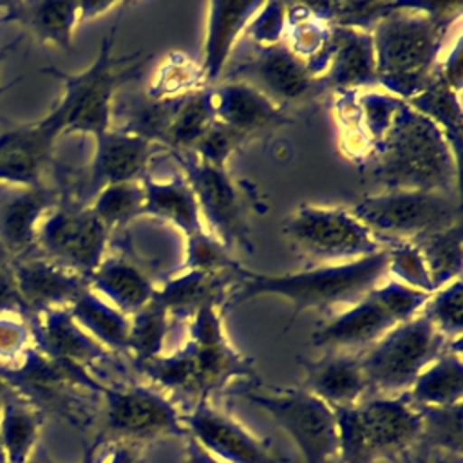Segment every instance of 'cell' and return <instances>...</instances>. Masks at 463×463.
<instances>
[{
	"label": "cell",
	"mask_w": 463,
	"mask_h": 463,
	"mask_svg": "<svg viewBox=\"0 0 463 463\" xmlns=\"http://www.w3.org/2000/svg\"><path fill=\"white\" fill-rule=\"evenodd\" d=\"M436 78H439L445 85H449L458 94L461 92V42L456 38L454 47L449 51V54L439 60L436 67Z\"/></svg>",
	"instance_id": "c3c4849f"
},
{
	"label": "cell",
	"mask_w": 463,
	"mask_h": 463,
	"mask_svg": "<svg viewBox=\"0 0 463 463\" xmlns=\"http://www.w3.org/2000/svg\"><path fill=\"white\" fill-rule=\"evenodd\" d=\"M186 271H201V273H239L241 268L232 260L230 250L217 241L210 232H197L186 237Z\"/></svg>",
	"instance_id": "60d3db41"
},
{
	"label": "cell",
	"mask_w": 463,
	"mask_h": 463,
	"mask_svg": "<svg viewBox=\"0 0 463 463\" xmlns=\"http://www.w3.org/2000/svg\"><path fill=\"white\" fill-rule=\"evenodd\" d=\"M94 447H96V439L92 443H89L83 450V458L80 463H92V454H94Z\"/></svg>",
	"instance_id": "11a10c76"
},
{
	"label": "cell",
	"mask_w": 463,
	"mask_h": 463,
	"mask_svg": "<svg viewBox=\"0 0 463 463\" xmlns=\"http://www.w3.org/2000/svg\"><path fill=\"white\" fill-rule=\"evenodd\" d=\"M92 463H145L141 443L123 439H96Z\"/></svg>",
	"instance_id": "bcb514c9"
},
{
	"label": "cell",
	"mask_w": 463,
	"mask_h": 463,
	"mask_svg": "<svg viewBox=\"0 0 463 463\" xmlns=\"http://www.w3.org/2000/svg\"><path fill=\"white\" fill-rule=\"evenodd\" d=\"M201 87H206L201 67L184 54H170L159 67L148 94L154 98H181Z\"/></svg>",
	"instance_id": "ab89813d"
},
{
	"label": "cell",
	"mask_w": 463,
	"mask_h": 463,
	"mask_svg": "<svg viewBox=\"0 0 463 463\" xmlns=\"http://www.w3.org/2000/svg\"><path fill=\"white\" fill-rule=\"evenodd\" d=\"M11 271L29 320L51 309H67L89 288L87 279L56 266L36 251L13 259Z\"/></svg>",
	"instance_id": "e0dca14e"
},
{
	"label": "cell",
	"mask_w": 463,
	"mask_h": 463,
	"mask_svg": "<svg viewBox=\"0 0 463 463\" xmlns=\"http://www.w3.org/2000/svg\"><path fill=\"white\" fill-rule=\"evenodd\" d=\"M244 139L235 134L232 128L222 125L221 121L213 119L210 127L203 132V136L197 139L194 148L190 150L199 161L224 168L228 157L235 152V148L242 143Z\"/></svg>",
	"instance_id": "ee69618b"
},
{
	"label": "cell",
	"mask_w": 463,
	"mask_h": 463,
	"mask_svg": "<svg viewBox=\"0 0 463 463\" xmlns=\"http://www.w3.org/2000/svg\"><path fill=\"white\" fill-rule=\"evenodd\" d=\"M461 4H398L369 31L378 87L407 101L436 76L449 29Z\"/></svg>",
	"instance_id": "6da1fadb"
},
{
	"label": "cell",
	"mask_w": 463,
	"mask_h": 463,
	"mask_svg": "<svg viewBox=\"0 0 463 463\" xmlns=\"http://www.w3.org/2000/svg\"><path fill=\"white\" fill-rule=\"evenodd\" d=\"M452 344L456 342H449L420 311L365 349L360 365L369 389H376L380 396H398L405 394L418 374Z\"/></svg>",
	"instance_id": "ba28073f"
},
{
	"label": "cell",
	"mask_w": 463,
	"mask_h": 463,
	"mask_svg": "<svg viewBox=\"0 0 463 463\" xmlns=\"http://www.w3.org/2000/svg\"><path fill=\"white\" fill-rule=\"evenodd\" d=\"M262 2H210L201 72L206 87H215L228 69L233 45Z\"/></svg>",
	"instance_id": "d4e9b609"
},
{
	"label": "cell",
	"mask_w": 463,
	"mask_h": 463,
	"mask_svg": "<svg viewBox=\"0 0 463 463\" xmlns=\"http://www.w3.org/2000/svg\"><path fill=\"white\" fill-rule=\"evenodd\" d=\"M87 284L127 317L148 304L156 293L148 277L125 259H103Z\"/></svg>",
	"instance_id": "4316f807"
},
{
	"label": "cell",
	"mask_w": 463,
	"mask_h": 463,
	"mask_svg": "<svg viewBox=\"0 0 463 463\" xmlns=\"http://www.w3.org/2000/svg\"><path fill=\"white\" fill-rule=\"evenodd\" d=\"M7 383L0 378V405H2V400H4V396H5V392H7Z\"/></svg>",
	"instance_id": "9f6ffc18"
},
{
	"label": "cell",
	"mask_w": 463,
	"mask_h": 463,
	"mask_svg": "<svg viewBox=\"0 0 463 463\" xmlns=\"http://www.w3.org/2000/svg\"><path fill=\"white\" fill-rule=\"evenodd\" d=\"M94 139L96 148L85 184L87 197H94L109 184L141 183L146 177L156 143L118 128H109Z\"/></svg>",
	"instance_id": "d6986e66"
},
{
	"label": "cell",
	"mask_w": 463,
	"mask_h": 463,
	"mask_svg": "<svg viewBox=\"0 0 463 463\" xmlns=\"http://www.w3.org/2000/svg\"><path fill=\"white\" fill-rule=\"evenodd\" d=\"M349 212L382 246L418 242L461 222L458 192H378L360 199Z\"/></svg>",
	"instance_id": "52a82bcc"
},
{
	"label": "cell",
	"mask_w": 463,
	"mask_h": 463,
	"mask_svg": "<svg viewBox=\"0 0 463 463\" xmlns=\"http://www.w3.org/2000/svg\"><path fill=\"white\" fill-rule=\"evenodd\" d=\"M183 423L186 434L222 463H289L275 452L269 439L215 407L210 398L197 400Z\"/></svg>",
	"instance_id": "2e32d148"
},
{
	"label": "cell",
	"mask_w": 463,
	"mask_h": 463,
	"mask_svg": "<svg viewBox=\"0 0 463 463\" xmlns=\"http://www.w3.org/2000/svg\"><path fill=\"white\" fill-rule=\"evenodd\" d=\"M2 18L18 24L42 43L67 51L80 24V2H5Z\"/></svg>",
	"instance_id": "484cf974"
},
{
	"label": "cell",
	"mask_w": 463,
	"mask_h": 463,
	"mask_svg": "<svg viewBox=\"0 0 463 463\" xmlns=\"http://www.w3.org/2000/svg\"><path fill=\"white\" fill-rule=\"evenodd\" d=\"M109 233L90 206L58 203L38 226L36 253L89 279L103 260Z\"/></svg>",
	"instance_id": "7c38bea8"
},
{
	"label": "cell",
	"mask_w": 463,
	"mask_h": 463,
	"mask_svg": "<svg viewBox=\"0 0 463 463\" xmlns=\"http://www.w3.org/2000/svg\"><path fill=\"white\" fill-rule=\"evenodd\" d=\"M60 136L40 119L0 132V184L36 186Z\"/></svg>",
	"instance_id": "ffe728a7"
},
{
	"label": "cell",
	"mask_w": 463,
	"mask_h": 463,
	"mask_svg": "<svg viewBox=\"0 0 463 463\" xmlns=\"http://www.w3.org/2000/svg\"><path fill=\"white\" fill-rule=\"evenodd\" d=\"M405 394L414 407H450L461 403L463 365L459 347L447 349L429 364Z\"/></svg>",
	"instance_id": "f546056e"
},
{
	"label": "cell",
	"mask_w": 463,
	"mask_h": 463,
	"mask_svg": "<svg viewBox=\"0 0 463 463\" xmlns=\"http://www.w3.org/2000/svg\"><path fill=\"white\" fill-rule=\"evenodd\" d=\"M383 463H461V458L423 450V454H420V456L402 454V456H398L394 459H389V461H383Z\"/></svg>",
	"instance_id": "681fc988"
},
{
	"label": "cell",
	"mask_w": 463,
	"mask_h": 463,
	"mask_svg": "<svg viewBox=\"0 0 463 463\" xmlns=\"http://www.w3.org/2000/svg\"><path fill=\"white\" fill-rule=\"evenodd\" d=\"M11 260H13V255L7 251V248L0 242V268H5V266H9L11 264Z\"/></svg>",
	"instance_id": "db71d44e"
},
{
	"label": "cell",
	"mask_w": 463,
	"mask_h": 463,
	"mask_svg": "<svg viewBox=\"0 0 463 463\" xmlns=\"http://www.w3.org/2000/svg\"><path fill=\"white\" fill-rule=\"evenodd\" d=\"M0 315H20L27 318V311L18 293L11 264L0 268Z\"/></svg>",
	"instance_id": "7dc6e473"
},
{
	"label": "cell",
	"mask_w": 463,
	"mask_h": 463,
	"mask_svg": "<svg viewBox=\"0 0 463 463\" xmlns=\"http://www.w3.org/2000/svg\"><path fill=\"white\" fill-rule=\"evenodd\" d=\"M72 320L99 345L112 351H125L130 318L87 288L69 307Z\"/></svg>",
	"instance_id": "1f68e13d"
},
{
	"label": "cell",
	"mask_w": 463,
	"mask_h": 463,
	"mask_svg": "<svg viewBox=\"0 0 463 463\" xmlns=\"http://www.w3.org/2000/svg\"><path fill=\"white\" fill-rule=\"evenodd\" d=\"M186 445H184V456H183V463H222L217 458H213L210 452H206L195 439H192L190 436L184 438Z\"/></svg>",
	"instance_id": "f907efd6"
},
{
	"label": "cell",
	"mask_w": 463,
	"mask_h": 463,
	"mask_svg": "<svg viewBox=\"0 0 463 463\" xmlns=\"http://www.w3.org/2000/svg\"><path fill=\"white\" fill-rule=\"evenodd\" d=\"M145 192L141 183H118L101 188L94 197L90 210L110 232L112 228L123 226L137 215H143Z\"/></svg>",
	"instance_id": "74e56055"
},
{
	"label": "cell",
	"mask_w": 463,
	"mask_h": 463,
	"mask_svg": "<svg viewBox=\"0 0 463 463\" xmlns=\"http://www.w3.org/2000/svg\"><path fill=\"white\" fill-rule=\"evenodd\" d=\"M387 273L396 277V282L432 295L434 288L425 266V260L412 242H396L387 246Z\"/></svg>",
	"instance_id": "b9f144b4"
},
{
	"label": "cell",
	"mask_w": 463,
	"mask_h": 463,
	"mask_svg": "<svg viewBox=\"0 0 463 463\" xmlns=\"http://www.w3.org/2000/svg\"><path fill=\"white\" fill-rule=\"evenodd\" d=\"M127 349L134 353L136 364L161 356L168 333V313L159 304L150 300L139 311L128 317Z\"/></svg>",
	"instance_id": "8d00e7d4"
},
{
	"label": "cell",
	"mask_w": 463,
	"mask_h": 463,
	"mask_svg": "<svg viewBox=\"0 0 463 463\" xmlns=\"http://www.w3.org/2000/svg\"><path fill=\"white\" fill-rule=\"evenodd\" d=\"M226 71L228 74L222 76L226 81H241L253 87L284 112L302 105L324 89L320 80L309 72L306 63L284 42L259 47L248 60Z\"/></svg>",
	"instance_id": "5bb4252c"
},
{
	"label": "cell",
	"mask_w": 463,
	"mask_h": 463,
	"mask_svg": "<svg viewBox=\"0 0 463 463\" xmlns=\"http://www.w3.org/2000/svg\"><path fill=\"white\" fill-rule=\"evenodd\" d=\"M416 112L432 121L449 141L456 157L461 148V103L459 94L445 85L439 78L434 80L416 96L405 101Z\"/></svg>",
	"instance_id": "d6a6232c"
},
{
	"label": "cell",
	"mask_w": 463,
	"mask_h": 463,
	"mask_svg": "<svg viewBox=\"0 0 463 463\" xmlns=\"http://www.w3.org/2000/svg\"><path fill=\"white\" fill-rule=\"evenodd\" d=\"M304 387L331 409L351 407L364 400L369 389L360 365V354L327 351L320 360H302Z\"/></svg>",
	"instance_id": "7402d4cb"
},
{
	"label": "cell",
	"mask_w": 463,
	"mask_h": 463,
	"mask_svg": "<svg viewBox=\"0 0 463 463\" xmlns=\"http://www.w3.org/2000/svg\"><path fill=\"white\" fill-rule=\"evenodd\" d=\"M282 232L298 253L322 262H353L385 248L344 208L300 206L288 215Z\"/></svg>",
	"instance_id": "30bf717a"
},
{
	"label": "cell",
	"mask_w": 463,
	"mask_h": 463,
	"mask_svg": "<svg viewBox=\"0 0 463 463\" xmlns=\"http://www.w3.org/2000/svg\"><path fill=\"white\" fill-rule=\"evenodd\" d=\"M387 275V246L369 257L344 262L327 264L297 273L284 275H260L251 271H239L241 280L230 298L232 306L246 300L277 295L288 298L297 317L302 311H331L338 306H353L373 288H376Z\"/></svg>",
	"instance_id": "277c9868"
},
{
	"label": "cell",
	"mask_w": 463,
	"mask_h": 463,
	"mask_svg": "<svg viewBox=\"0 0 463 463\" xmlns=\"http://www.w3.org/2000/svg\"><path fill=\"white\" fill-rule=\"evenodd\" d=\"M434 327L449 340H461L463 329V284L461 277L436 289L421 309Z\"/></svg>",
	"instance_id": "f35d334b"
},
{
	"label": "cell",
	"mask_w": 463,
	"mask_h": 463,
	"mask_svg": "<svg viewBox=\"0 0 463 463\" xmlns=\"http://www.w3.org/2000/svg\"><path fill=\"white\" fill-rule=\"evenodd\" d=\"M212 105L215 119L242 139L288 121V112L241 81H224L212 87Z\"/></svg>",
	"instance_id": "cb8c5ba5"
},
{
	"label": "cell",
	"mask_w": 463,
	"mask_h": 463,
	"mask_svg": "<svg viewBox=\"0 0 463 463\" xmlns=\"http://www.w3.org/2000/svg\"><path fill=\"white\" fill-rule=\"evenodd\" d=\"M34 347L51 360L89 371L107 358V349L89 336L71 317L69 309H51L31 318Z\"/></svg>",
	"instance_id": "603a6c76"
},
{
	"label": "cell",
	"mask_w": 463,
	"mask_h": 463,
	"mask_svg": "<svg viewBox=\"0 0 463 463\" xmlns=\"http://www.w3.org/2000/svg\"><path fill=\"white\" fill-rule=\"evenodd\" d=\"M367 177L382 188L458 192V157L443 132L402 101L365 159Z\"/></svg>",
	"instance_id": "7a4b0ae2"
},
{
	"label": "cell",
	"mask_w": 463,
	"mask_h": 463,
	"mask_svg": "<svg viewBox=\"0 0 463 463\" xmlns=\"http://www.w3.org/2000/svg\"><path fill=\"white\" fill-rule=\"evenodd\" d=\"M42 423V412L9 387L0 405V449L5 463L27 461L36 449Z\"/></svg>",
	"instance_id": "4dcf8cb0"
},
{
	"label": "cell",
	"mask_w": 463,
	"mask_h": 463,
	"mask_svg": "<svg viewBox=\"0 0 463 463\" xmlns=\"http://www.w3.org/2000/svg\"><path fill=\"white\" fill-rule=\"evenodd\" d=\"M114 5H118V4H114V2H80V24L105 13L107 9H110Z\"/></svg>",
	"instance_id": "816d5d0a"
},
{
	"label": "cell",
	"mask_w": 463,
	"mask_h": 463,
	"mask_svg": "<svg viewBox=\"0 0 463 463\" xmlns=\"http://www.w3.org/2000/svg\"><path fill=\"white\" fill-rule=\"evenodd\" d=\"M248 36L259 47H269L282 42L286 27V4L282 2H262L260 9L250 20Z\"/></svg>",
	"instance_id": "f6af8a7d"
},
{
	"label": "cell",
	"mask_w": 463,
	"mask_h": 463,
	"mask_svg": "<svg viewBox=\"0 0 463 463\" xmlns=\"http://www.w3.org/2000/svg\"><path fill=\"white\" fill-rule=\"evenodd\" d=\"M226 275L237 273H201L186 271L166 282L161 289H156L152 300L166 309L168 317L192 318L204 306H217L221 295L226 288Z\"/></svg>",
	"instance_id": "f1b7e54d"
},
{
	"label": "cell",
	"mask_w": 463,
	"mask_h": 463,
	"mask_svg": "<svg viewBox=\"0 0 463 463\" xmlns=\"http://www.w3.org/2000/svg\"><path fill=\"white\" fill-rule=\"evenodd\" d=\"M161 387L210 398L235 378H253V360L239 353L228 340L217 306H204L190 318L188 340L172 354L137 364Z\"/></svg>",
	"instance_id": "3957f363"
},
{
	"label": "cell",
	"mask_w": 463,
	"mask_h": 463,
	"mask_svg": "<svg viewBox=\"0 0 463 463\" xmlns=\"http://www.w3.org/2000/svg\"><path fill=\"white\" fill-rule=\"evenodd\" d=\"M103 421L110 438L146 443L157 438H186L183 414L163 392L145 385H103Z\"/></svg>",
	"instance_id": "4fadbf2b"
},
{
	"label": "cell",
	"mask_w": 463,
	"mask_h": 463,
	"mask_svg": "<svg viewBox=\"0 0 463 463\" xmlns=\"http://www.w3.org/2000/svg\"><path fill=\"white\" fill-rule=\"evenodd\" d=\"M118 24L103 38L99 52L89 69L69 74L58 69H47L61 80L63 92L54 107L40 119L58 136L67 132H83L94 137L112 128V107L116 90L136 76L143 61L132 63L134 56H114L112 43Z\"/></svg>",
	"instance_id": "5b68a950"
},
{
	"label": "cell",
	"mask_w": 463,
	"mask_h": 463,
	"mask_svg": "<svg viewBox=\"0 0 463 463\" xmlns=\"http://www.w3.org/2000/svg\"><path fill=\"white\" fill-rule=\"evenodd\" d=\"M421 418V432L416 447L461 458V403L450 407H416Z\"/></svg>",
	"instance_id": "d590c367"
},
{
	"label": "cell",
	"mask_w": 463,
	"mask_h": 463,
	"mask_svg": "<svg viewBox=\"0 0 463 463\" xmlns=\"http://www.w3.org/2000/svg\"><path fill=\"white\" fill-rule=\"evenodd\" d=\"M418 246L432 288L434 291L447 286L454 279H459L461 275V222L432 233L418 242H412Z\"/></svg>",
	"instance_id": "e575fe53"
},
{
	"label": "cell",
	"mask_w": 463,
	"mask_h": 463,
	"mask_svg": "<svg viewBox=\"0 0 463 463\" xmlns=\"http://www.w3.org/2000/svg\"><path fill=\"white\" fill-rule=\"evenodd\" d=\"M25 463H58V461H54V459L51 458V454L47 452L45 447H38V445H36V449L33 450V454L27 458Z\"/></svg>",
	"instance_id": "f5cc1de1"
},
{
	"label": "cell",
	"mask_w": 463,
	"mask_h": 463,
	"mask_svg": "<svg viewBox=\"0 0 463 463\" xmlns=\"http://www.w3.org/2000/svg\"><path fill=\"white\" fill-rule=\"evenodd\" d=\"M33 347L31 320L20 315H0V369L16 367Z\"/></svg>",
	"instance_id": "7bdbcfd3"
},
{
	"label": "cell",
	"mask_w": 463,
	"mask_h": 463,
	"mask_svg": "<svg viewBox=\"0 0 463 463\" xmlns=\"http://www.w3.org/2000/svg\"><path fill=\"white\" fill-rule=\"evenodd\" d=\"M56 204V192L45 184H0V242L13 259L36 251L38 226Z\"/></svg>",
	"instance_id": "ac0fdd59"
},
{
	"label": "cell",
	"mask_w": 463,
	"mask_h": 463,
	"mask_svg": "<svg viewBox=\"0 0 463 463\" xmlns=\"http://www.w3.org/2000/svg\"><path fill=\"white\" fill-rule=\"evenodd\" d=\"M318 80L324 89H336L342 92H358L365 87H378L371 33L333 25L329 61Z\"/></svg>",
	"instance_id": "44dd1931"
},
{
	"label": "cell",
	"mask_w": 463,
	"mask_h": 463,
	"mask_svg": "<svg viewBox=\"0 0 463 463\" xmlns=\"http://www.w3.org/2000/svg\"><path fill=\"white\" fill-rule=\"evenodd\" d=\"M430 295L396 280L378 284L356 304L338 313L313 333V344L327 351L353 353L371 347L394 326L418 315Z\"/></svg>",
	"instance_id": "9c48e42d"
},
{
	"label": "cell",
	"mask_w": 463,
	"mask_h": 463,
	"mask_svg": "<svg viewBox=\"0 0 463 463\" xmlns=\"http://www.w3.org/2000/svg\"><path fill=\"white\" fill-rule=\"evenodd\" d=\"M0 24H4V18H2V4H0Z\"/></svg>",
	"instance_id": "680465c9"
},
{
	"label": "cell",
	"mask_w": 463,
	"mask_h": 463,
	"mask_svg": "<svg viewBox=\"0 0 463 463\" xmlns=\"http://www.w3.org/2000/svg\"><path fill=\"white\" fill-rule=\"evenodd\" d=\"M333 411L340 463H383L418 445L421 418L407 394L376 396Z\"/></svg>",
	"instance_id": "8992f818"
},
{
	"label": "cell",
	"mask_w": 463,
	"mask_h": 463,
	"mask_svg": "<svg viewBox=\"0 0 463 463\" xmlns=\"http://www.w3.org/2000/svg\"><path fill=\"white\" fill-rule=\"evenodd\" d=\"M213 119L212 87L195 89L181 96L163 145L172 152H190Z\"/></svg>",
	"instance_id": "836d02e7"
},
{
	"label": "cell",
	"mask_w": 463,
	"mask_h": 463,
	"mask_svg": "<svg viewBox=\"0 0 463 463\" xmlns=\"http://www.w3.org/2000/svg\"><path fill=\"white\" fill-rule=\"evenodd\" d=\"M172 156L183 168V177L197 201L201 217L212 230L210 233L228 250L232 246L251 248L248 224L226 168L206 165L192 152H172Z\"/></svg>",
	"instance_id": "9a60e30c"
},
{
	"label": "cell",
	"mask_w": 463,
	"mask_h": 463,
	"mask_svg": "<svg viewBox=\"0 0 463 463\" xmlns=\"http://www.w3.org/2000/svg\"><path fill=\"white\" fill-rule=\"evenodd\" d=\"M0 463H5V458H4V452H2V449H0Z\"/></svg>",
	"instance_id": "6f0895ef"
},
{
	"label": "cell",
	"mask_w": 463,
	"mask_h": 463,
	"mask_svg": "<svg viewBox=\"0 0 463 463\" xmlns=\"http://www.w3.org/2000/svg\"><path fill=\"white\" fill-rule=\"evenodd\" d=\"M141 184L145 192L143 215L168 221L186 237L203 230L197 201L183 175L168 181H154L146 175Z\"/></svg>",
	"instance_id": "83f0119b"
},
{
	"label": "cell",
	"mask_w": 463,
	"mask_h": 463,
	"mask_svg": "<svg viewBox=\"0 0 463 463\" xmlns=\"http://www.w3.org/2000/svg\"><path fill=\"white\" fill-rule=\"evenodd\" d=\"M244 400L262 409L293 439L304 463H333L338 458L335 411L306 389L248 391Z\"/></svg>",
	"instance_id": "8fae6325"
}]
</instances>
